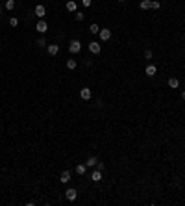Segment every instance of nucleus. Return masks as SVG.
Returning <instances> with one entry per match:
<instances>
[{"mask_svg": "<svg viewBox=\"0 0 185 206\" xmlns=\"http://www.w3.org/2000/svg\"><path fill=\"white\" fill-rule=\"evenodd\" d=\"M45 13H46L45 6H37L35 7V15H37V17H45Z\"/></svg>", "mask_w": 185, "mask_h": 206, "instance_id": "nucleus-9", "label": "nucleus"}, {"mask_svg": "<svg viewBox=\"0 0 185 206\" xmlns=\"http://www.w3.org/2000/svg\"><path fill=\"white\" fill-rule=\"evenodd\" d=\"M182 100H185V91H183V93H182Z\"/></svg>", "mask_w": 185, "mask_h": 206, "instance_id": "nucleus-27", "label": "nucleus"}, {"mask_svg": "<svg viewBox=\"0 0 185 206\" xmlns=\"http://www.w3.org/2000/svg\"><path fill=\"white\" fill-rule=\"evenodd\" d=\"M13 7H15V0H7V2H6V9H13Z\"/></svg>", "mask_w": 185, "mask_h": 206, "instance_id": "nucleus-18", "label": "nucleus"}, {"mask_svg": "<svg viewBox=\"0 0 185 206\" xmlns=\"http://www.w3.org/2000/svg\"><path fill=\"white\" fill-rule=\"evenodd\" d=\"M119 2H124V0H119Z\"/></svg>", "mask_w": 185, "mask_h": 206, "instance_id": "nucleus-29", "label": "nucleus"}, {"mask_svg": "<svg viewBox=\"0 0 185 206\" xmlns=\"http://www.w3.org/2000/svg\"><path fill=\"white\" fill-rule=\"evenodd\" d=\"M59 180L63 182V184H67V182L70 180V173H69V171H63V173H61V178H59Z\"/></svg>", "mask_w": 185, "mask_h": 206, "instance_id": "nucleus-12", "label": "nucleus"}, {"mask_svg": "<svg viewBox=\"0 0 185 206\" xmlns=\"http://www.w3.org/2000/svg\"><path fill=\"white\" fill-rule=\"evenodd\" d=\"M89 30H91L93 34H98V32H100V28H98V24H94V22L91 24V28H89Z\"/></svg>", "mask_w": 185, "mask_h": 206, "instance_id": "nucleus-22", "label": "nucleus"}, {"mask_svg": "<svg viewBox=\"0 0 185 206\" xmlns=\"http://www.w3.org/2000/svg\"><path fill=\"white\" fill-rule=\"evenodd\" d=\"M159 6L161 4L157 2V0H152V9H159Z\"/></svg>", "mask_w": 185, "mask_h": 206, "instance_id": "nucleus-23", "label": "nucleus"}, {"mask_svg": "<svg viewBox=\"0 0 185 206\" xmlns=\"http://www.w3.org/2000/svg\"><path fill=\"white\" fill-rule=\"evenodd\" d=\"M35 30H37V32H39V34H45V32H46V30H48V24H46V22H45V21H39V22H37V24H35Z\"/></svg>", "mask_w": 185, "mask_h": 206, "instance_id": "nucleus-3", "label": "nucleus"}, {"mask_svg": "<svg viewBox=\"0 0 185 206\" xmlns=\"http://www.w3.org/2000/svg\"><path fill=\"white\" fill-rule=\"evenodd\" d=\"M65 195H67V199H69V201H76V197H78V191H76L74 188H69V189L65 191Z\"/></svg>", "mask_w": 185, "mask_h": 206, "instance_id": "nucleus-2", "label": "nucleus"}, {"mask_svg": "<svg viewBox=\"0 0 185 206\" xmlns=\"http://www.w3.org/2000/svg\"><path fill=\"white\" fill-rule=\"evenodd\" d=\"M0 13H2V7H0Z\"/></svg>", "mask_w": 185, "mask_h": 206, "instance_id": "nucleus-28", "label": "nucleus"}, {"mask_svg": "<svg viewBox=\"0 0 185 206\" xmlns=\"http://www.w3.org/2000/svg\"><path fill=\"white\" fill-rule=\"evenodd\" d=\"M156 73H157L156 65H148V67H146V74H148V76H154Z\"/></svg>", "mask_w": 185, "mask_h": 206, "instance_id": "nucleus-13", "label": "nucleus"}, {"mask_svg": "<svg viewBox=\"0 0 185 206\" xmlns=\"http://www.w3.org/2000/svg\"><path fill=\"white\" fill-rule=\"evenodd\" d=\"M89 50H91V54H98V52H100V43L91 41V43H89Z\"/></svg>", "mask_w": 185, "mask_h": 206, "instance_id": "nucleus-4", "label": "nucleus"}, {"mask_svg": "<svg viewBox=\"0 0 185 206\" xmlns=\"http://www.w3.org/2000/svg\"><path fill=\"white\" fill-rule=\"evenodd\" d=\"M67 9H69V11H76V2H72V0L67 2Z\"/></svg>", "mask_w": 185, "mask_h": 206, "instance_id": "nucleus-16", "label": "nucleus"}, {"mask_svg": "<svg viewBox=\"0 0 185 206\" xmlns=\"http://www.w3.org/2000/svg\"><path fill=\"white\" fill-rule=\"evenodd\" d=\"M35 45H37V46H45V45H46V41H45V37H39V39H37V41H35Z\"/></svg>", "mask_w": 185, "mask_h": 206, "instance_id": "nucleus-19", "label": "nucleus"}, {"mask_svg": "<svg viewBox=\"0 0 185 206\" xmlns=\"http://www.w3.org/2000/svg\"><path fill=\"white\" fill-rule=\"evenodd\" d=\"M96 164H98V158H94V156L87 158V162H85V165H87V167H94Z\"/></svg>", "mask_w": 185, "mask_h": 206, "instance_id": "nucleus-8", "label": "nucleus"}, {"mask_svg": "<svg viewBox=\"0 0 185 206\" xmlns=\"http://www.w3.org/2000/svg\"><path fill=\"white\" fill-rule=\"evenodd\" d=\"M98 34H100V39H102V41H108V39L111 37V30H108V28L100 30V32H98Z\"/></svg>", "mask_w": 185, "mask_h": 206, "instance_id": "nucleus-5", "label": "nucleus"}, {"mask_svg": "<svg viewBox=\"0 0 185 206\" xmlns=\"http://www.w3.org/2000/svg\"><path fill=\"white\" fill-rule=\"evenodd\" d=\"M67 67H69V69H76V61H74V59H69V61H67Z\"/></svg>", "mask_w": 185, "mask_h": 206, "instance_id": "nucleus-20", "label": "nucleus"}, {"mask_svg": "<svg viewBox=\"0 0 185 206\" xmlns=\"http://www.w3.org/2000/svg\"><path fill=\"white\" fill-rule=\"evenodd\" d=\"M69 50H70L72 54L80 52V50H81V45H80V41H70V45H69Z\"/></svg>", "mask_w": 185, "mask_h": 206, "instance_id": "nucleus-1", "label": "nucleus"}, {"mask_svg": "<svg viewBox=\"0 0 185 206\" xmlns=\"http://www.w3.org/2000/svg\"><path fill=\"white\" fill-rule=\"evenodd\" d=\"M152 7V0H143L141 2V9H150Z\"/></svg>", "mask_w": 185, "mask_h": 206, "instance_id": "nucleus-14", "label": "nucleus"}, {"mask_svg": "<svg viewBox=\"0 0 185 206\" xmlns=\"http://www.w3.org/2000/svg\"><path fill=\"white\" fill-rule=\"evenodd\" d=\"M9 26H11V28H17V26H19V19L17 17L9 19Z\"/></svg>", "mask_w": 185, "mask_h": 206, "instance_id": "nucleus-17", "label": "nucleus"}, {"mask_svg": "<svg viewBox=\"0 0 185 206\" xmlns=\"http://www.w3.org/2000/svg\"><path fill=\"white\" fill-rule=\"evenodd\" d=\"M80 97L83 98V100H89V98H91V89H89V88H83V89L80 91Z\"/></svg>", "mask_w": 185, "mask_h": 206, "instance_id": "nucleus-6", "label": "nucleus"}, {"mask_svg": "<svg viewBox=\"0 0 185 206\" xmlns=\"http://www.w3.org/2000/svg\"><path fill=\"white\" fill-rule=\"evenodd\" d=\"M144 58L150 59V58H152V50H146V52H144Z\"/></svg>", "mask_w": 185, "mask_h": 206, "instance_id": "nucleus-25", "label": "nucleus"}, {"mask_svg": "<svg viewBox=\"0 0 185 206\" xmlns=\"http://www.w3.org/2000/svg\"><path fill=\"white\" fill-rule=\"evenodd\" d=\"M168 85H170V88H172V89H174V88H178V85H180V82H178V78H170V80H168Z\"/></svg>", "mask_w": 185, "mask_h": 206, "instance_id": "nucleus-15", "label": "nucleus"}, {"mask_svg": "<svg viewBox=\"0 0 185 206\" xmlns=\"http://www.w3.org/2000/svg\"><path fill=\"white\" fill-rule=\"evenodd\" d=\"M91 2H93V0H81V4H83L85 7H89V6H91Z\"/></svg>", "mask_w": 185, "mask_h": 206, "instance_id": "nucleus-24", "label": "nucleus"}, {"mask_svg": "<svg viewBox=\"0 0 185 206\" xmlns=\"http://www.w3.org/2000/svg\"><path fill=\"white\" fill-rule=\"evenodd\" d=\"M57 52H59V46L57 45H48V54L50 56H56Z\"/></svg>", "mask_w": 185, "mask_h": 206, "instance_id": "nucleus-7", "label": "nucleus"}, {"mask_svg": "<svg viewBox=\"0 0 185 206\" xmlns=\"http://www.w3.org/2000/svg\"><path fill=\"white\" fill-rule=\"evenodd\" d=\"M91 178H93V182H98V180H102V171H93V175H91Z\"/></svg>", "mask_w": 185, "mask_h": 206, "instance_id": "nucleus-11", "label": "nucleus"}, {"mask_svg": "<svg viewBox=\"0 0 185 206\" xmlns=\"http://www.w3.org/2000/svg\"><path fill=\"white\" fill-rule=\"evenodd\" d=\"M74 17H76V21H83V19H85V13H81V11H78V13L74 15Z\"/></svg>", "mask_w": 185, "mask_h": 206, "instance_id": "nucleus-21", "label": "nucleus"}, {"mask_svg": "<svg viewBox=\"0 0 185 206\" xmlns=\"http://www.w3.org/2000/svg\"><path fill=\"white\" fill-rule=\"evenodd\" d=\"M85 171H87V165H83V164H78L76 165V173H78V175H85Z\"/></svg>", "mask_w": 185, "mask_h": 206, "instance_id": "nucleus-10", "label": "nucleus"}, {"mask_svg": "<svg viewBox=\"0 0 185 206\" xmlns=\"http://www.w3.org/2000/svg\"><path fill=\"white\" fill-rule=\"evenodd\" d=\"M96 167H98V171H104V164H100V162L96 164Z\"/></svg>", "mask_w": 185, "mask_h": 206, "instance_id": "nucleus-26", "label": "nucleus"}]
</instances>
